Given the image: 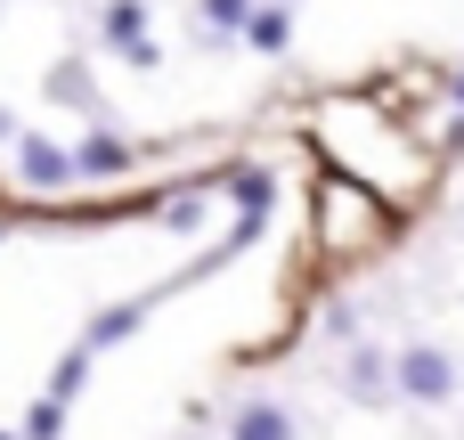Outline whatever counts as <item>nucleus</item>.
Instances as JSON below:
<instances>
[{
	"label": "nucleus",
	"mask_w": 464,
	"mask_h": 440,
	"mask_svg": "<svg viewBox=\"0 0 464 440\" xmlns=\"http://www.w3.org/2000/svg\"><path fill=\"white\" fill-rule=\"evenodd\" d=\"M343 114L359 122V139L334 122V114H318V147H326V171H351V180H367L383 204H424V188H432V155H424V139H408L392 114H375L367 98H343Z\"/></svg>",
	"instance_id": "1"
},
{
	"label": "nucleus",
	"mask_w": 464,
	"mask_h": 440,
	"mask_svg": "<svg viewBox=\"0 0 464 440\" xmlns=\"http://www.w3.org/2000/svg\"><path fill=\"white\" fill-rule=\"evenodd\" d=\"M310 229H318V253H334V261H367V253L392 245L400 204H383V196H375L367 180H351V171H326V180L310 188Z\"/></svg>",
	"instance_id": "2"
},
{
	"label": "nucleus",
	"mask_w": 464,
	"mask_h": 440,
	"mask_svg": "<svg viewBox=\"0 0 464 440\" xmlns=\"http://www.w3.org/2000/svg\"><path fill=\"white\" fill-rule=\"evenodd\" d=\"M392 392L416 400V408H449V400L464 392L457 351H440V343H408V351H392Z\"/></svg>",
	"instance_id": "3"
},
{
	"label": "nucleus",
	"mask_w": 464,
	"mask_h": 440,
	"mask_svg": "<svg viewBox=\"0 0 464 440\" xmlns=\"http://www.w3.org/2000/svg\"><path fill=\"white\" fill-rule=\"evenodd\" d=\"M16 180L41 188V196L73 188V147H57L49 131H16Z\"/></svg>",
	"instance_id": "4"
},
{
	"label": "nucleus",
	"mask_w": 464,
	"mask_h": 440,
	"mask_svg": "<svg viewBox=\"0 0 464 440\" xmlns=\"http://www.w3.org/2000/svg\"><path fill=\"white\" fill-rule=\"evenodd\" d=\"M130 163H139V147H130L114 122H90L82 147H73V180H122Z\"/></svg>",
	"instance_id": "5"
},
{
	"label": "nucleus",
	"mask_w": 464,
	"mask_h": 440,
	"mask_svg": "<svg viewBox=\"0 0 464 440\" xmlns=\"http://www.w3.org/2000/svg\"><path fill=\"white\" fill-rule=\"evenodd\" d=\"M228 440H302V416H294L285 400L253 392V400H237V408H228Z\"/></svg>",
	"instance_id": "6"
},
{
	"label": "nucleus",
	"mask_w": 464,
	"mask_h": 440,
	"mask_svg": "<svg viewBox=\"0 0 464 440\" xmlns=\"http://www.w3.org/2000/svg\"><path fill=\"white\" fill-rule=\"evenodd\" d=\"M343 392H351L359 408H383V400H392V351L351 343V359H343Z\"/></svg>",
	"instance_id": "7"
},
{
	"label": "nucleus",
	"mask_w": 464,
	"mask_h": 440,
	"mask_svg": "<svg viewBox=\"0 0 464 440\" xmlns=\"http://www.w3.org/2000/svg\"><path fill=\"white\" fill-rule=\"evenodd\" d=\"M253 57H285L294 49V8L285 0H253V16H245V33H237Z\"/></svg>",
	"instance_id": "8"
},
{
	"label": "nucleus",
	"mask_w": 464,
	"mask_h": 440,
	"mask_svg": "<svg viewBox=\"0 0 464 440\" xmlns=\"http://www.w3.org/2000/svg\"><path fill=\"white\" fill-rule=\"evenodd\" d=\"M147 310H155V294H130V302H106L90 327H82V343L90 351H114V343H130L139 327H147Z\"/></svg>",
	"instance_id": "9"
},
{
	"label": "nucleus",
	"mask_w": 464,
	"mask_h": 440,
	"mask_svg": "<svg viewBox=\"0 0 464 440\" xmlns=\"http://www.w3.org/2000/svg\"><path fill=\"white\" fill-rule=\"evenodd\" d=\"M212 188H220L237 212H277V171H261V163H228Z\"/></svg>",
	"instance_id": "10"
},
{
	"label": "nucleus",
	"mask_w": 464,
	"mask_h": 440,
	"mask_svg": "<svg viewBox=\"0 0 464 440\" xmlns=\"http://www.w3.org/2000/svg\"><path fill=\"white\" fill-rule=\"evenodd\" d=\"M139 33H147V0H106L98 8V41L106 49H130Z\"/></svg>",
	"instance_id": "11"
},
{
	"label": "nucleus",
	"mask_w": 464,
	"mask_h": 440,
	"mask_svg": "<svg viewBox=\"0 0 464 440\" xmlns=\"http://www.w3.org/2000/svg\"><path fill=\"white\" fill-rule=\"evenodd\" d=\"M90 359H98V351H90V343H73V351H65V359L49 367V384H41V392L73 408V400H82V384H90Z\"/></svg>",
	"instance_id": "12"
},
{
	"label": "nucleus",
	"mask_w": 464,
	"mask_h": 440,
	"mask_svg": "<svg viewBox=\"0 0 464 440\" xmlns=\"http://www.w3.org/2000/svg\"><path fill=\"white\" fill-rule=\"evenodd\" d=\"M196 16H204V41H212V49H228V41L245 33L253 0H196Z\"/></svg>",
	"instance_id": "13"
},
{
	"label": "nucleus",
	"mask_w": 464,
	"mask_h": 440,
	"mask_svg": "<svg viewBox=\"0 0 464 440\" xmlns=\"http://www.w3.org/2000/svg\"><path fill=\"white\" fill-rule=\"evenodd\" d=\"M65 416H73V408H65V400H49V392H41V400H33V408H24V425H16V440H65Z\"/></svg>",
	"instance_id": "14"
},
{
	"label": "nucleus",
	"mask_w": 464,
	"mask_h": 440,
	"mask_svg": "<svg viewBox=\"0 0 464 440\" xmlns=\"http://www.w3.org/2000/svg\"><path fill=\"white\" fill-rule=\"evenodd\" d=\"M49 98H65V106H98V90H90V65H49Z\"/></svg>",
	"instance_id": "15"
},
{
	"label": "nucleus",
	"mask_w": 464,
	"mask_h": 440,
	"mask_svg": "<svg viewBox=\"0 0 464 440\" xmlns=\"http://www.w3.org/2000/svg\"><path fill=\"white\" fill-rule=\"evenodd\" d=\"M318 335H326V343H359V310H351V302H326Z\"/></svg>",
	"instance_id": "16"
},
{
	"label": "nucleus",
	"mask_w": 464,
	"mask_h": 440,
	"mask_svg": "<svg viewBox=\"0 0 464 440\" xmlns=\"http://www.w3.org/2000/svg\"><path fill=\"white\" fill-rule=\"evenodd\" d=\"M114 57H122V65H139V73H155V65H163V41H155V33H139V41H130V49H114Z\"/></svg>",
	"instance_id": "17"
},
{
	"label": "nucleus",
	"mask_w": 464,
	"mask_h": 440,
	"mask_svg": "<svg viewBox=\"0 0 464 440\" xmlns=\"http://www.w3.org/2000/svg\"><path fill=\"white\" fill-rule=\"evenodd\" d=\"M440 155H464V106L440 114Z\"/></svg>",
	"instance_id": "18"
},
{
	"label": "nucleus",
	"mask_w": 464,
	"mask_h": 440,
	"mask_svg": "<svg viewBox=\"0 0 464 440\" xmlns=\"http://www.w3.org/2000/svg\"><path fill=\"white\" fill-rule=\"evenodd\" d=\"M440 90H449V106H464V65H449V82H440Z\"/></svg>",
	"instance_id": "19"
},
{
	"label": "nucleus",
	"mask_w": 464,
	"mask_h": 440,
	"mask_svg": "<svg viewBox=\"0 0 464 440\" xmlns=\"http://www.w3.org/2000/svg\"><path fill=\"white\" fill-rule=\"evenodd\" d=\"M16 131H24V122H16V114L0 106V147H16Z\"/></svg>",
	"instance_id": "20"
},
{
	"label": "nucleus",
	"mask_w": 464,
	"mask_h": 440,
	"mask_svg": "<svg viewBox=\"0 0 464 440\" xmlns=\"http://www.w3.org/2000/svg\"><path fill=\"white\" fill-rule=\"evenodd\" d=\"M0 237H8V220H0Z\"/></svg>",
	"instance_id": "21"
},
{
	"label": "nucleus",
	"mask_w": 464,
	"mask_h": 440,
	"mask_svg": "<svg viewBox=\"0 0 464 440\" xmlns=\"http://www.w3.org/2000/svg\"><path fill=\"white\" fill-rule=\"evenodd\" d=\"M0 440H16V433H0Z\"/></svg>",
	"instance_id": "22"
},
{
	"label": "nucleus",
	"mask_w": 464,
	"mask_h": 440,
	"mask_svg": "<svg viewBox=\"0 0 464 440\" xmlns=\"http://www.w3.org/2000/svg\"><path fill=\"white\" fill-rule=\"evenodd\" d=\"M285 8H294V0H285Z\"/></svg>",
	"instance_id": "23"
}]
</instances>
